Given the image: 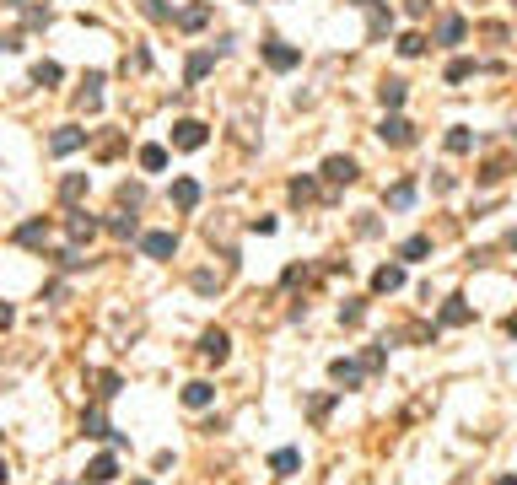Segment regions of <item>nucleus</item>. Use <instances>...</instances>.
Wrapping results in <instances>:
<instances>
[{
  "label": "nucleus",
  "instance_id": "7",
  "mask_svg": "<svg viewBox=\"0 0 517 485\" xmlns=\"http://www.w3.org/2000/svg\"><path fill=\"white\" fill-rule=\"evenodd\" d=\"M113 475H119V459H113V453H103V459L86 464V480H92V485H108Z\"/></svg>",
  "mask_w": 517,
  "mask_h": 485
},
{
  "label": "nucleus",
  "instance_id": "23",
  "mask_svg": "<svg viewBox=\"0 0 517 485\" xmlns=\"http://www.w3.org/2000/svg\"><path fill=\"white\" fill-rule=\"evenodd\" d=\"M33 81H38V86H54V81H60V65H54V60H38V65H33Z\"/></svg>",
  "mask_w": 517,
  "mask_h": 485
},
{
  "label": "nucleus",
  "instance_id": "17",
  "mask_svg": "<svg viewBox=\"0 0 517 485\" xmlns=\"http://www.w3.org/2000/svg\"><path fill=\"white\" fill-rule=\"evenodd\" d=\"M70 238L81 243V238H97V222L86 216V210H70Z\"/></svg>",
  "mask_w": 517,
  "mask_h": 485
},
{
  "label": "nucleus",
  "instance_id": "19",
  "mask_svg": "<svg viewBox=\"0 0 517 485\" xmlns=\"http://www.w3.org/2000/svg\"><path fill=\"white\" fill-rule=\"evenodd\" d=\"M426 254H431V238H410V243H404V248H399V259H404V264L426 259Z\"/></svg>",
  "mask_w": 517,
  "mask_h": 485
},
{
  "label": "nucleus",
  "instance_id": "11",
  "mask_svg": "<svg viewBox=\"0 0 517 485\" xmlns=\"http://www.w3.org/2000/svg\"><path fill=\"white\" fill-rule=\"evenodd\" d=\"M329 378H334L340 388H361V362H334Z\"/></svg>",
  "mask_w": 517,
  "mask_h": 485
},
{
  "label": "nucleus",
  "instance_id": "27",
  "mask_svg": "<svg viewBox=\"0 0 517 485\" xmlns=\"http://www.w3.org/2000/svg\"><path fill=\"white\" fill-rule=\"evenodd\" d=\"M60 194H65V200H81V194H86V173H70V178L60 183Z\"/></svg>",
  "mask_w": 517,
  "mask_h": 485
},
{
  "label": "nucleus",
  "instance_id": "30",
  "mask_svg": "<svg viewBox=\"0 0 517 485\" xmlns=\"http://www.w3.org/2000/svg\"><path fill=\"white\" fill-rule=\"evenodd\" d=\"M388 27H393V17H388V11H383V6H372V38H383Z\"/></svg>",
  "mask_w": 517,
  "mask_h": 485
},
{
  "label": "nucleus",
  "instance_id": "26",
  "mask_svg": "<svg viewBox=\"0 0 517 485\" xmlns=\"http://www.w3.org/2000/svg\"><path fill=\"white\" fill-rule=\"evenodd\" d=\"M469 146H475V135H469L463 124H453V130H447V151H469Z\"/></svg>",
  "mask_w": 517,
  "mask_h": 485
},
{
  "label": "nucleus",
  "instance_id": "24",
  "mask_svg": "<svg viewBox=\"0 0 517 485\" xmlns=\"http://www.w3.org/2000/svg\"><path fill=\"white\" fill-rule=\"evenodd\" d=\"M210 6H189V11H178V27H205Z\"/></svg>",
  "mask_w": 517,
  "mask_h": 485
},
{
  "label": "nucleus",
  "instance_id": "2",
  "mask_svg": "<svg viewBox=\"0 0 517 485\" xmlns=\"http://www.w3.org/2000/svg\"><path fill=\"white\" fill-rule=\"evenodd\" d=\"M377 141H383V146H410L415 141V124L399 119V114H388V119L377 124Z\"/></svg>",
  "mask_w": 517,
  "mask_h": 485
},
{
  "label": "nucleus",
  "instance_id": "6",
  "mask_svg": "<svg viewBox=\"0 0 517 485\" xmlns=\"http://www.w3.org/2000/svg\"><path fill=\"white\" fill-rule=\"evenodd\" d=\"M81 141H86V130H76V124H60V130L49 135V151H54V157H70Z\"/></svg>",
  "mask_w": 517,
  "mask_h": 485
},
{
  "label": "nucleus",
  "instance_id": "12",
  "mask_svg": "<svg viewBox=\"0 0 517 485\" xmlns=\"http://www.w3.org/2000/svg\"><path fill=\"white\" fill-rule=\"evenodd\" d=\"M269 469H275V475H296V469H302V453H296V447H280V453H269Z\"/></svg>",
  "mask_w": 517,
  "mask_h": 485
},
{
  "label": "nucleus",
  "instance_id": "25",
  "mask_svg": "<svg viewBox=\"0 0 517 485\" xmlns=\"http://www.w3.org/2000/svg\"><path fill=\"white\" fill-rule=\"evenodd\" d=\"M399 54H404V60L426 54V38H420V33H404V38H399Z\"/></svg>",
  "mask_w": 517,
  "mask_h": 485
},
{
  "label": "nucleus",
  "instance_id": "29",
  "mask_svg": "<svg viewBox=\"0 0 517 485\" xmlns=\"http://www.w3.org/2000/svg\"><path fill=\"white\" fill-rule=\"evenodd\" d=\"M108 232H113V238H135L141 226H135V216H113V222H108Z\"/></svg>",
  "mask_w": 517,
  "mask_h": 485
},
{
  "label": "nucleus",
  "instance_id": "35",
  "mask_svg": "<svg viewBox=\"0 0 517 485\" xmlns=\"http://www.w3.org/2000/svg\"><path fill=\"white\" fill-rule=\"evenodd\" d=\"M6 323H11V307H6V302H0V329H6Z\"/></svg>",
  "mask_w": 517,
  "mask_h": 485
},
{
  "label": "nucleus",
  "instance_id": "39",
  "mask_svg": "<svg viewBox=\"0 0 517 485\" xmlns=\"http://www.w3.org/2000/svg\"><path fill=\"white\" fill-rule=\"evenodd\" d=\"M0 6H22V0H0Z\"/></svg>",
  "mask_w": 517,
  "mask_h": 485
},
{
  "label": "nucleus",
  "instance_id": "21",
  "mask_svg": "<svg viewBox=\"0 0 517 485\" xmlns=\"http://www.w3.org/2000/svg\"><path fill=\"white\" fill-rule=\"evenodd\" d=\"M210 65H216V54H205V49H200V54H189V81H205Z\"/></svg>",
  "mask_w": 517,
  "mask_h": 485
},
{
  "label": "nucleus",
  "instance_id": "18",
  "mask_svg": "<svg viewBox=\"0 0 517 485\" xmlns=\"http://www.w3.org/2000/svg\"><path fill=\"white\" fill-rule=\"evenodd\" d=\"M388 205H393V210H410V205H415V183H410V178L393 183V189H388Z\"/></svg>",
  "mask_w": 517,
  "mask_h": 485
},
{
  "label": "nucleus",
  "instance_id": "13",
  "mask_svg": "<svg viewBox=\"0 0 517 485\" xmlns=\"http://www.w3.org/2000/svg\"><path fill=\"white\" fill-rule=\"evenodd\" d=\"M404 92H410V86H404L399 76H388L383 86H377V98H383V108H399V102H404Z\"/></svg>",
  "mask_w": 517,
  "mask_h": 485
},
{
  "label": "nucleus",
  "instance_id": "3",
  "mask_svg": "<svg viewBox=\"0 0 517 485\" xmlns=\"http://www.w3.org/2000/svg\"><path fill=\"white\" fill-rule=\"evenodd\" d=\"M264 65L269 70H291V65H302V54H296L291 43H280V38H264Z\"/></svg>",
  "mask_w": 517,
  "mask_h": 485
},
{
  "label": "nucleus",
  "instance_id": "31",
  "mask_svg": "<svg viewBox=\"0 0 517 485\" xmlns=\"http://www.w3.org/2000/svg\"><path fill=\"white\" fill-rule=\"evenodd\" d=\"M469 76H475V60H453L447 65V81H469Z\"/></svg>",
  "mask_w": 517,
  "mask_h": 485
},
{
  "label": "nucleus",
  "instance_id": "9",
  "mask_svg": "<svg viewBox=\"0 0 517 485\" xmlns=\"http://www.w3.org/2000/svg\"><path fill=\"white\" fill-rule=\"evenodd\" d=\"M173 205H178V210H194V205H200V183L178 178V183H173Z\"/></svg>",
  "mask_w": 517,
  "mask_h": 485
},
{
  "label": "nucleus",
  "instance_id": "10",
  "mask_svg": "<svg viewBox=\"0 0 517 485\" xmlns=\"http://www.w3.org/2000/svg\"><path fill=\"white\" fill-rule=\"evenodd\" d=\"M399 286H404V264H383L372 275V291H399Z\"/></svg>",
  "mask_w": 517,
  "mask_h": 485
},
{
  "label": "nucleus",
  "instance_id": "14",
  "mask_svg": "<svg viewBox=\"0 0 517 485\" xmlns=\"http://www.w3.org/2000/svg\"><path fill=\"white\" fill-rule=\"evenodd\" d=\"M475 318V307L463 302V297H447V307H442V323H469Z\"/></svg>",
  "mask_w": 517,
  "mask_h": 485
},
{
  "label": "nucleus",
  "instance_id": "5",
  "mask_svg": "<svg viewBox=\"0 0 517 485\" xmlns=\"http://www.w3.org/2000/svg\"><path fill=\"white\" fill-rule=\"evenodd\" d=\"M200 356H205V362H227L232 356V340H227V329H205V340H200Z\"/></svg>",
  "mask_w": 517,
  "mask_h": 485
},
{
  "label": "nucleus",
  "instance_id": "15",
  "mask_svg": "<svg viewBox=\"0 0 517 485\" xmlns=\"http://www.w3.org/2000/svg\"><path fill=\"white\" fill-rule=\"evenodd\" d=\"M210 399H216V388H210V383H189V388H184V404H189V410H205Z\"/></svg>",
  "mask_w": 517,
  "mask_h": 485
},
{
  "label": "nucleus",
  "instance_id": "1",
  "mask_svg": "<svg viewBox=\"0 0 517 485\" xmlns=\"http://www.w3.org/2000/svg\"><path fill=\"white\" fill-rule=\"evenodd\" d=\"M205 141H210V135H205L200 119H178V124H173V146H178V151H200Z\"/></svg>",
  "mask_w": 517,
  "mask_h": 485
},
{
  "label": "nucleus",
  "instance_id": "4",
  "mask_svg": "<svg viewBox=\"0 0 517 485\" xmlns=\"http://www.w3.org/2000/svg\"><path fill=\"white\" fill-rule=\"evenodd\" d=\"M141 254L145 259H173V254H178V238H173V232H145Z\"/></svg>",
  "mask_w": 517,
  "mask_h": 485
},
{
  "label": "nucleus",
  "instance_id": "8",
  "mask_svg": "<svg viewBox=\"0 0 517 485\" xmlns=\"http://www.w3.org/2000/svg\"><path fill=\"white\" fill-rule=\"evenodd\" d=\"M324 178L329 183H356V162L351 157H329L324 162Z\"/></svg>",
  "mask_w": 517,
  "mask_h": 485
},
{
  "label": "nucleus",
  "instance_id": "28",
  "mask_svg": "<svg viewBox=\"0 0 517 485\" xmlns=\"http://www.w3.org/2000/svg\"><path fill=\"white\" fill-rule=\"evenodd\" d=\"M436 38H442V43H458V38H463V17H447L442 27H436Z\"/></svg>",
  "mask_w": 517,
  "mask_h": 485
},
{
  "label": "nucleus",
  "instance_id": "20",
  "mask_svg": "<svg viewBox=\"0 0 517 485\" xmlns=\"http://www.w3.org/2000/svg\"><path fill=\"white\" fill-rule=\"evenodd\" d=\"M141 167H145V173H162V167H167V151H162V146H141Z\"/></svg>",
  "mask_w": 517,
  "mask_h": 485
},
{
  "label": "nucleus",
  "instance_id": "38",
  "mask_svg": "<svg viewBox=\"0 0 517 485\" xmlns=\"http://www.w3.org/2000/svg\"><path fill=\"white\" fill-rule=\"evenodd\" d=\"M0 485H6V459H0Z\"/></svg>",
  "mask_w": 517,
  "mask_h": 485
},
{
  "label": "nucleus",
  "instance_id": "22",
  "mask_svg": "<svg viewBox=\"0 0 517 485\" xmlns=\"http://www.w3.org/2000/svg\"><path fill=\"white\" fill-rule=\"evenodd\" d=\"M81 431H86V437H108V421H103V410H86V415H81Z\"/></svg>",
  "mask_w": 517,
  "mask_h": 485
},
{
  "label": "nucleus",
  "instance_id": "36",
  "mask_svg": "<svg viewBox=\"0 0 517 485\" xmlns=\"http://www.w3.org/2000/svg\"><path fill=\"white\" fill-rule=\"evenodd\" d=\"M507 334H517V313H512V318H507Z\"/></svg>",
  "mask_w": 517,
  "mask_h": 485
},
{
  "label": "nucleus",
  "instance_id": "32",
  "mask_svg": "<svg viewBox=\"0 0 517 485\" xmlns=\"http://www.w3.org/2000/svg\"><path fill=\"white\" fill-rule=\"evenodd\" d=\"M312 194H318V189H312V178H296V183H291V200H302V205H308Z\"/></svg>",
  "mask_w": 517,
  "mask_h": 485
},
{
  "label": "nucleus",
  "instance_id": "37",
  "mask_svg": "<svg viewBox=\"0 0 517 485\" xmlns=\"http://www.w3.org/2000/svg\"><path fill=\"white\" fill-rule=\"evenodd\" d=\"M496 485H517V475H501V480H496Z\"/></svg>",
  "mask_w": 517,
  "mask_h": 485
},
{
  "label": "nucleus",
  "instance_id": "34",
  "mask_svg": "<svg viewBox=\"0 0 517 485\" xmlns=\"http://www.w3.org/2000/svg\"><path fill=\"white\" fill-rule=\"evenodd\" d=\"M141 11H145L151 22H162V17H167V6H162V0H141Z\"/></svg>",
  "mask_w": 517,
  "mask_h": 485
},
{
  "label": "nucleus",
  "instance_id": "16",
  "mask_svg": "<svg viewBox=\"0 0 517 485\" xmlns=\"http://www.w3.org/2000/svg\"><path fill=\"white\" fill-rule=\"evenodd\" d=\"M17 243L38 248V243H49V226H43V222H22V226H17Z\"/></svg>",
  "mask_w": 517,
  "mask_h": 485
},
{
  "label": "nucleus",
  "instance_id": "33",
  "mask_svg": "<svg viewBox=\"0 0 517 485\" xmlns=\"http://www.w3.org/2000/svg\"><path fill=\"white\" fill-rule=\"evenodd\" d=\"M361 318H367V307H361V302H345V307H340V323H361Z\"/></svg>",
  "mask_w": 517,
  "mask_h": 485
}]
</instances>
